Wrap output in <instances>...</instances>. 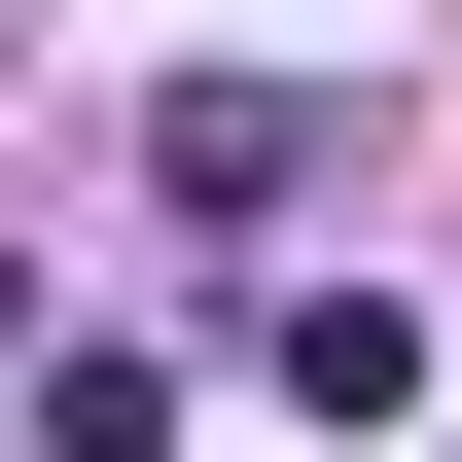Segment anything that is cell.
<instances>
[{
	"instance_id": "cell-2",
	"label": "cell",
	"mask_w": 462,
	"mask_h": 462,
	"mask_svg": "<svg viewBox=\"0 0 462 462\" xmlns=\"http://www.w3.org/2000/svg\"><path fill=\"white\" fill-rule=\"evenodd\" d=\"M249 392H285V427H427V320L392 285H249Z\"/></svg>"
},
{
	"instance_id": "cell-1",
	"label": "cell",
	"mask_w": 462,
	"mask_h": 462,
	"mask_svg": "<svg viewBox=\"0 0 462 462\" xmlns=\"http://www.w3.org/2000/svg\"><path fill=\"white\" fill-rule=\"evenodd\" d=\"M320 143H356L320 71H178V107H143V214H214V249H249V214H320Z\"/></svg>"
},
{
	"instance_id": "cell-3",
	"label": "cell",
	"mask_w": 462,
	"mask_h": 462,
	"mask_svg": "<svg viewBox=\"0 0 462 462\" xmlns=\"http://www.w3.org/2000/svg\"><path fill=\"white\" fill-rule=\"evenodd\" d=\"M0 320H36V249H0Z\"/></svg>"
}]
</instances>
